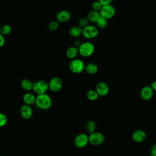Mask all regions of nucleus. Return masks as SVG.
Masks as SVG:
<instances>
[{"label": "nucleus", "mask_w": 156, "mask_h": 156, "mask_svg": "<svg viewBox=\"0 0 156 156\" xmlns=\"http://www.w3.org/2000/svg\"><path fill=\"white\" fill-rule=\"evenodd\" d=\"M69 34L73 38H78L82 35V28L78 25L73 26L69 29Z\"/></svg>", "instance_id": "17"}, {"label": "nucleus", "mask_w": 156, "mask_h": 156, "mask_svg": "<svg viewBox=\"0 0 156 156\" xmlns=\"http://www.w3.org/2000/svg\"><path fill=\"white\" fill-rule=\"evenodd\" d=\"M88 140L89 143L91 145L97 146L102 144L104 143L105 137L101 132L95 131L91 133H90L88 135Z\"/></svg>", "instance_id": "6"}, {"label": "nucleus", "mask_w": 156, "mask_h": 156, "mask_svg": "<svg viewBox=\"0 0 156 156\" xmlns=\"http://www.w3.org/2000/svg\"><path fill=\"white\" fill-rule=\"evenodd\" d=\"M98 66L94 63H89L85 65V71L90 75H94L98 72Z\"/></svg>", "instance_id": "16"}, {"label": "nucleus", "mask_w": 156, "mask_h": 156, "mask_svg": "<svg viewBox=\"0 0 156 156\" xmlns=\"http://www.w3.org/2000/svg\"><path fill=\"white\" fill-rule=\"evenodd\" d=\"M71 18V12L68 10H61L56 15V19L59 23L68 21Z\"/></svg>", "instance_id": "14"}, {"label": "nucleus", "mask_w": 156, "mask_h": 156, "mask_svg": "<svg viewBox=\"0 0 156 156\" xmlns=\"http://www.w3.org/2000/svg\"><path fill=\"white\" fill-rule=\"evenodd\" d=\"M154 92L150 85H145L140 90V97L144 101H149L152 98Z\"/></svg>", "instance_id": "10"}, {"label": "nucleus", "mask_w": 156, "mask_h": 156, "mask_svg": "<svg viewBox=\"0 0 156 156\" xmlns=\"http://www.w3.org/2000/svg\"><path fill=\"white\" fill-rule=\"evenodd\" d=\"M78 50L79 54L81 56L83 57H88L94 53L95 48L91 42L87 41L82 43L80 46L78 48Z\"/></svg>", "instance_id": "2"}, {"label": "nucleus", "mask_w": 156, "mask_h": 156, "mask_svg": "<svg viewBox=\"0 0 156 156\" xmlns=\"http://www.w3.org/2000/svg\"><path fill=\"white\" fill-rule=\"evenodd\" d=\"M150 155L156 156V144H154L150 148Z\"/></svg>", "instance_id": "29"}, {"label": "nucleus", "mask_w": 156, "mask_h": 156, "mask_svg": "<svg viewBox=\"0 0 156 156\" xmlns=\"http://www.w3.org/2000/svg\"><path fill=\"white\" fill-rule=\"evenodd\" d=\"M85 64L83 61L79 58L71 60L68 64L69 69L74 74L82 73L85 70Z\"/></svg>", "instance_id": "3"}, {"label": "nucleus", "mask_w": 156, "mask_h": 156, "mask_svg": "<svg viewBox=\"0 0 156 156\" xmlns=\"http://www.w3.org/2000/svg\"><path fill=\"white\" fill-rule=\"evenodd\" d=\"M33 84H34V82H32V81L28 78H24L22 79V80L21 82V87L24 90H27V91L32 90Z\"/></svg>", "instance_id": "20"}, {"label": "nucleus", "mask_w": 156, "mask_h": 156, "mask_svg": "<svg viewBox=\"0 0 156 156\" xmlns=\"http://www.w3.org/2000/svg\"><path fill=\"white\" fill-rule=\"evenodd\" d=\"M60 26V23L57 20L51 21L48 24V29L51 31H55L58 29Z\"/></svg>", "instance_id": "25"}, {"label": "nucleus", "mask_w": 156, "mask_h": 156, "mask_svg": "<svg viewBox=\"0 0 156 156\" xmlns=\"http://www.w3.org/2000/svg\"><path fill=\"white\" fill-rule=\"evenodd\" d=\"M99 2L102 6H105L107 5L112 4V0H99Z\"/></svg>", "instance_id": "30"}, {"label": "nucleus", "mask_w": 156, "mask_h": 156, "mask_svg": "<svg viewBox=\"0 0 156 156\" xmlns=\"http://www.w3.org/2000/svg\"><path fill=\"white\" fill-rule=\"evenodd\" d=\"M102 5L101 4L99 1H94L92 4H91V8H92V10L94 11H96V12H100L101 8H102Z\"/></svg>", "instance_id": "27"}, {"label": "nucleus", "mask_w": 156, "mask_h": 156, "mask_svg": "<svg viewBox=\"0 0 156 156\" xmlns=\"http://www.w3.org/2000/svg\"><path fill=\"white\" fill-rule=\"evenodd\" d=\"M100 17H101V15L99 12L94 11L92 10L88 13L87 16V18L88 21L91 23H96Z\"/></svg>", "instance_id": "19"}, {"label": "nucleus", "mask_w": 156, "mask_h": 156, "mask_svg": "<svg viewBox=\"0 0 156 156\" xmlns=\"http://www.w3.org/2000/svg\"><path fill=\"white\" fill-rule=\"evenodd\" d=\"M154 91H156V80L153 81L150 85Z\"/></svg>", "instance_id": "33"}, {"label": "nucleus", "mask_w": 156, "mask_h": 156, "mask_svg": "<svg viewBox=\"0 0 156 156\" xmlns=\"http://www.w3.org/2000/svg\"><path fill=\"white\" fill-rule=\"evenodd\" d=\"M7 122V117L2 112H0V127L4 126Z\"/></svg>", "instance_id": "28"}, {"label": "nucleus", "mask_w": 156, "mask_h": 156, "mask_svg": "<svg viewBox=\"0 0 156 156\" xmlns=\"http://www.w3.org/2000/svg\"><path fill=\"white\" fill-rule=\"evenodd\" d=\"M49 88L54 91V92H58L59 91L62 87H63V82L60 77L58 76L52 77L49 82H48Z\"/></svg>", "instance_id": "9"}, {"label": "nucleus", "mask_w": 156, "mask_h": 156, "mask_svg": "<svg viewBox=\"0 0 156 156\" xmlns=\"http://www.w3.org/2000/svg\"><path fill=\"white\" fill-rule=\"evenodd\" d=\"M95 90L96 91L99 96H105L108 94L110 88L106 82H99L96 85Z\"/></svg>", "instance_id": "11"}, {"label": "nucleus", "mask_w": 156, "mask_h": 156, "mask_svg": "<svg viewBox=\"0 0 156 156\" xmlns=\"http://www.w3.org/2000/svg\"><path fill=\"white\" fill-rule=\"evenodd\" d=\"M89 143L88 135L84 133H79L74 140V145L78 148H83Z\"/></svg>", "instance_id": "8"}, {"label": "nucleus", "mask_w": 156, "mask_h": 156, "mask_svg": "<svg viewBox=\"0 0 156 156\" xmlns=\"http://www.w3.org/2000/svg\"><path fill=\"white\" fill-rule=\"evenodd\" d=\"M88 23H89V21H88L87 17L82 16V17L79 18L78 20V26L82 29H83L84 27L87 26L88 25Z\"/></svg>", "instance_id": "26"}, {"label": "nucleus", "mask_w": 156, "mask_h": 156, "mask_svg": "<svg viewBox=\"0 0 156 156\" xmlns=\"http://www.w3.org/2000/svg\"><path fill=\"white\" fill-rule=\"evenodd\" d=\"M97 26L99 29H105L108 25V20L101 16L96 23Z\"/></svg>", "instance_id": "24"}, {"label": "nucleus", "mask_w": 156, "mask_h": 156, "mask_svg": "<svg viewBox=\"0 0 156 156\" xmlns=\"http://www.w3.org/2000/svg\"><path fill=\"white\" fill-rule=\"evenodd\" d=\"M99 13L101 16L108 20L112 18L115 15L116 9L112 4L102 6Z\"/></svg>", "instance_id": "7"}, {"label": "nucleus", "mask_w": 156, "mask_h": 156, "mask_svg": "<svg viewBox=\"0 0 156 156\" xmlns=\"http://www.w3.org/2000/svg\"><path fill=\"white\" fill-rule=\"evenodd\" d=\"M79 54V50H78V48L74 46H69V48H67L66 51V57L71 59H74L77 57V56Z\"/></svg>", "instance_id": "15"}, {"label": "nucleus", "mask_w": 156, "mask_h": 156, "mask_svg": "<svg viewBox=\"0 0 156 156\" xmlns=\"http://www.w3.org/2000/svg\"><path fill=\"white\" fill-rule=\"evenodd\" d=\"M85 129H86L87 131L90 133H91L95 132L96 129V122L93 120L88 121L85 124Z\"/></svg>", "instance_id": "21"}, {"label": "nucleus", "mask_w": 156, "mask_h": 156, "mask_svg": "<svg viewBox=\"0 0 156 156\" xmlns=\"http://www.w3.org/2000/svg\"><path fill=\"white\" fill-rule=\"evenodd\" d=\"M0 156H5V155H0Z\"/></svg>", "instance_id": "34"}, {"label": "nucleus", "mask_w": 156, "mask_h": 156, "mask_svg": "<svg viewBox=\"0 0 156 156\" xmlns=\"http://www.w3.org/2000/svg\"><path fill=\"white\" fill-rule=\"evenodd\" d=\"M48 88H49L48 82L45 80L41 79L34 82L32 90L38 95V94L46 93Z\"/></svg>", "instance_id": "5"}, {"label": "nucleus", "mask_w": 156, "mask_h": 156, "mask_svg": "<svg viewBox=\"0 0 156 156\" xmlns=\"http://www.w3.org/2000/svg\"><path fill=\"white\" fill-rule=\"evenodd\" d=\"M146 132L141 129H137L133 132L132 134V138L133 141L136 143H142L146 138Z\"/></svg>", "instance_id": "12"}, {"label": "nucleus", "mask_w": 156, "mask_h": 156, "mask_svg": "<svg viewBox=\"0 0 156 156\" xmlns=\"http://www.w3.org/2000/svg\"><path fill=\"white\" fill-rule=\"evenodd\" d=\"M20 114L21 116L24 119H29L33 115V109L30 105L24 104L20 107Z\"/></svg>", "instance_id": "13"}, {"label": "nucleus", "mask_w": 156, "mask_h": 156, "mask_svg": "<svg viewBox=\"0 0 156 156\" xmlns=\"http://www.w3.org/2000/svg\"><path fill=\"white\" fill-rule=\"evenodd\" d=\"M36 96L33 93L27 92L23 96V101L26 104L32 105L35 103Z\"/></svg>", "instance_id": "18"}, {"label": "nucleus", "mask_w": 156, "mask_h": 156, "mask_svg": "<svg viewBox=\"0 0 156 156\" xmlns=\"http://www.w3.org/2000/svg\"><path fill=\"white\" fill-rule=\"evenodd\" d=\"M12 30V27L9 24H4L0 27V33L4 36L10 34Z\"/></svg>", "instance_id": "23"}, {"label": "nucleus", "mask_w": 156, "mask_h": 156, "mask_svg": "<svg viewBox=\"0 0 156 156\" xmlns=\"http://www.w3.org/2000/svg\"><path fill=\"white\" fill-rule=\"evenodd\" d=\"M35 104L41 109L48 110L51 107L52 104V100L51 97L46 93L38 94L36 96Z\"/></svg>", "instance_id": "1"}, {"label": "nucleus", "mask_w": 156, "mask_h": 156, "mask_svg": "<svg viewBox=\"0 0 156 156\" xmlns=\"http://www.w3.org/2000/svg\"><path fill=\"white\" fill-rule=\"evenodd\" d=\"M5 41V40L4 36L0 33V47L2 46L4 44Z\"/></svg>", "instance_id": "31"}, {"label": "nucleus", "mask_w": 156, "mask_h": 156, "mask_svg": "<svg viewBox=\"0 0 156 156\" xmlns=\"http://www.w3.org/2000/svg\"><path fill=\"white\" fill-rule=\"evenodd\" d=\"M82 42L80 40L76 39V40H75L74 41V46H76V47H77V48H79V47L80 46V44H82Z\"/></svg>", "instance_id": "32"}, {"label": "nucleus", "mask_w": 156, "mask_h": 156, "mask_svg": "<svg viewBox=\"0 0 156 156\" xmlns=\"http://www.w3.org/2000/svg\"><path fill=\"white\" fill-rule=\"evenodd\" d=\"M86 96H87V98L88 100L91 101H96L97 100L99 96L98 95V93L96 92V91L95 90H93V89H91V90H89L87 92V94H86Z\"/></svg>", "instance_id": "22"}, {"label": "nucleus", "mask_w": 156, "mask_h": 156, "mask_svg": "<svg viewBox=\"0 0 156 156\" xmlns=\"http://www.w3.org/2000/svg\"><path fill=\"white\" fill-rule=\"evenodd\" d=\"M99 34L98 28L91 24H88L87 26L82 29V35L88 40H93L98 37Z\"/></svg>", "instance_id": "4"}]
</instances>
